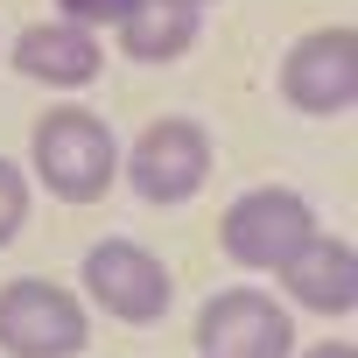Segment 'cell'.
Instances as JSON below:
<instances>
[{"label":"cell","instance_id":"cell-12","mask_svg":"<svg viewBox=\"0 0 358 358\" xmlns=\"http://www.w3.org/2000/svg\"><path fill=\"white\" fill-rule=\"evenodd\" d=\"M134 8H141V0H57V15H64V22H78V29H92V36L120 29Z\"/></svg>","mask_w":358,"mask_h":358},{"label":"cell","instance_id":"cell-2","mask_svg":"<svg viewBox=\"0 0 358 358\" xmlns=\"http://www.w3.org/2000/svg\"><path fill=\"white\" fill-rule=\"evenodd\" d=\"M211 169H218L211 127H204V120H183V113L148 120V127L134 134V148H120V176H127V190H134L141 204H155V211L204 197Z\"/></svg>","mask_w":358,"mask_h":358},{"label":"cell","instance_id":"cell-5","mask_svg":"<svg viewBox=\"0 0 358 358\" xmlns=\"http://www.w3.org/2000/svg\"><path fill=\"white\" fill-rule=\"evenodd\" d=\"M78 288L92 309H106L113 323H162L176 309V274L162 253H148L141 239H99L78 267Z\"/></svg>","mask_w":358,"mask_h":358},{"label":"cell","instance_id":"cell-3","mask_svg":"<svg viewBox=\"0 0 358 358\" xmlns=\"http://www.w3.org/2000/svg\"><path fill=\"white\" fill-rule=\"evenodd\" d=\"M323 232L316 204L288 183H260V190H239L218 218V246L239 274H274L281 260H295L309 239Z\"/></svg>","mask_w":358,"mask_h":358},{"label":"cell","instance_id":"cell-14","mask_svg":"<svg viewBox=\"0 0 358 358\" xmlns=\"http://www.w3.org/2000/svg\"><path fill=\"white\" fill-rule=\"evenodd\" d=\"M190 8H211V0H190Z\"/></svg>","mask_w":358,"mask_h":358},{"label":"cell","instance_id":"cell-7","mask_svg":"<svg viewBox=\"0 0 358 358\" xmlns=\"http://www.w3.org/2000/svg\"><path fill=\"white\" fill-rule=\"evenodd\" d=\"M358 99V29H309L281 57V106L302 120H337Z\"/></svg>","mask_w":358,"mask_h":358},{"label":"cell","instance_id":"cell-8","mask_svg":"<svg viewBox=\"0 0 358 358\" xmlns=\"http://www.w3.org/2000/svg\"><path fill=\"white\" fill-rule=\"evenodd\" d=\"M274 295H281L288 309H302V316L344 323V316L358 309V253H351V239L316 232L295 260L274 267Z\"/></svg>","mask_w":358,"mask_h":358},{"label":"cell","instance_id":"cell-4","mask_svg":"<svg viewBox=\"0 0 358 358\" xmlns=\"http://www.w3.org/2000/svg\"><path fill=\"white\" fill-rule=\"evenodd\" d=\"M92 344V309L78 302V288L22 274L0 281V351L8 358H85Z\"/></svg>","mask_w":358,"mask_h":358},{"label":"cell","instance_id":"cell-1","mask_svg":"<svg viewBox=\"0 0 358 358\" xmlns=\"http://www.w3.org/2000/svg\"><path fill=\"white\" fill-rule=\"evenodd\" d=\"M29 183H43L57 204H99L120 183V141L92 106H50L29 141Z\"/></svg>","mask_w":358,"mask_h":358},{"label":"cell","instance_id":"cell-6","mask_svg":"<svg viewBox=\"0 0 358 358\" xmlns=\"http://www.w3.org/2000/svg\"><path fill=\"white\" fill-rule=\"evenodd\" d=\"M197 358H295V309L274 288H218L197 309Z\"/></svg>","mask_w":358,"mask_h":358},{"label":"cell","instance_id":"cell-9","mask_svg":"<svg viewBox=\"0 0 358 358\" xmlns=\"http://www.w3.org/2000/svg\"><path fill=\"white\" fill-rule=\"evenodd\" d=\"M8 57L29 85H43V92H85V85H99V71H106V43L92 36V29H78V22H29L8 50Z\"/></svg>","mask_w":358,"mask_h":358},{"label":"cell","instance_id":"cell-15","mask_svg":"<svg viewBox=\"0 0 358 358\" xmlns=\"http://www.w3.org/2000/svg\"><path fill=\"white\" fill-rule=\"evenodd\" d=\"M0 50H8V43H0Z\"/></svg>","mask_w":358,"mask_h":358},{"label":"cell","instance_id":"cell-13","mask_svg":"<svg viewBox=\"0 0 358 358\" xmlns=\"http://www.w3.org/2000/svg\"><path fill=\"white\" fill-rule=\"evenodd\" d=\"M302 358H358V351H351V344H344V337H323V344H309V351H302Z\"/></svg>","mask_w":358,"mask_h":358},{"label":"cell","instance_id":"cell-10","mask_svg":"<svg viewBox=\"0 0 358 358\" xmlns=\"http://www.w3.org/2000/svg\"><path fill=\"white\" fill-rule=\"evenodd\" d=\"M197 36H204V8H190V0H141L113 29V50L127 64H176L197 50Z\"/></svg>","mask_w":358,"mask_h":358},{"label":"cell","instance_id":"cell-11","mask_svg":"<svg viewBox=\"0 0 358 358\" xmlns=\"http://www.w3.org/2000/svg\"><path fill=\"white\" fill-rule=\"evenodd\" d=\"M29 211H36V183H29V169L0 155V246H15V239H22Z\"/></svg>","mask_w":358,"mask_h":358}]
</instances>
